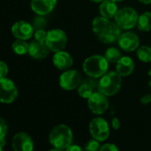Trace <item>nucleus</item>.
I'll list each match as a JSON object with an SVG mask.
<instances>
[{
    "label": "nucleus",
    "instance_id": "nucleus-1",
    "mask_svg": "<svg viewBox=\"0 0 151 151\" xmlns=\"http://www.w3.org/2000/svg\"><path fill=\"white\" fill-rule=\"evenodd\" d=\"M92 30L96 37L106 44H111L117 42L122 34V30L114 21L102 16L95 17L93 19Z\"/></svg>",
    "mask_w": 151,
    "mask_h": 151
},
{
    "label": "nucleus",
    "instance_id": "nucleus-2",
    "mask_svg": "<svg viewBox=\"0 0 151 151\" xmlns=\"http://www.w3.org/2000/svg\"><path fill=\"white\" fill-rule=\"evenodd\" d=\"M109 63L105 58L104 56L94 54L87 58H85L83 62L82 68L84 73L90 78L98 79L102 77L105 73L109 72Z\"/></svg>",
    "mask_w": 151,
    "mask_h": 151
},
{
    "label": "nucleus",
    "instance_id": "nucleus-3",
    "mask_svg": "<svg viewBox=\"0 0 151 151\" xmlns=\"http://www.w3.org/2000/svg\"><path fill=\"white\" fill-rule=\"evenodd\" d=\"M49 142L53 148L65 150L73 143L72 129L65 124L55 126L50 132Z\"/></svg>",
    "mask_w": 151,
    "mask_h": 151
},
{
    "label": "nucleus",
    "instance_id": "nucleus-4",
    "mask_svg": "<svg viewBox=\"0 0 151 151\" xmlns=\"http://www.w3.org/2000/svg\"><path fill=\"white\" fill-rule=\"evenodd\" d=\"M122 78L116 71H109L100 78L98 81V91L105 96H113L117 95L122 87Z\"/></svg>",
    "mask_w": 151,
    "mask_h": 151
},
{
    "label": "nucleus",
    "instance_id": "nucleus-5",
    "mask_svg": "<svg viewBox=\"0 0 151 151\" xmlns=\"http://www.w3.org/2000/svg\"><path fill=\"white\" fill-rule=\"evenodd\" d=\"M138 18L139 14L134 8L125 6L118 10L114 18V22L121 30L129 31L137 26Z\"/></svg>",
    "mask_w": 151,
    "mask_h": 151
},
{
    "label": "nucleus",
    "instance_id": "nucleus-6",
    "mask_svg": "<svg viewBox=\"0 0 151 151\" xmlns=\"http://www.w3.org/2000/svg\"><path fill=\"white\" fill-rule=\"evenodd\" d=\"M68 43V36L64 30L61 28H53L47 31L45 44L52 52L64 50Z\"/></svg>",
    "mask_w": 151,
    "mask_h": 151
},
{
    "label": "nucleus",
    "instance_id": "nucleus-7",
    "mask_svg": "<svg viewBox=\"0 0 151 151\" xmlns=\"http://www.w3.org/2000/svg\"><path fill=\"white\" fill-rule=\"evenodd\" d=\"M89 132L93 139L103 142L109 137V125L108 121L101 117L93 118L89 124Z\"/></svg>",
    "mask_w": 151,
    "mask_h": 151
},
{
    "label": "nucleus",
    "instance_id": "nucleus-8",
    "mask_svg": "<svg viewBox=\"0 0 151 151\" xmlns=\"http://www.w3.org/2000/svg\"><path fill=\"white\" fill-rule=\"evenodd\" d=\"M82 83V77L80 73L76 69H69L63 71L60 75V87L66 91H72L77 89Z\"/></svg>",
    "mask_w": 151,
    "mask_h": 151
},
{
    "label": "nucleus",
    "instance_id": "nucleus-9",
    "mask_svg": "<svg viewBox=\"0 0 151 151\" xmlns=\"http://www.w3.org/2000/svg\"><path fill=\"white\" fill-rule=\"evenodd\" d=\"M87 105L91 112L95 115L101 116L107 112L109 107L108 96L100 91L94 92L89 99H87Z\"/></svg>",
    "mask_w": 151,
    "mask_h": 151
},
{
    "label": "nucleus",
    "instance_id": "nucleus-10",
    "mask_svg": "<svg viewBox=\"0 0 151 151\" xmlns=\"http://www.w3.org/2000/svg\"><path fill=\"white\" fill-rule=\"evenodd\" d=\"M18 96V88L14 82L8 78L0 79V103L12 104Z\"/></svg>",
    "mask_w": 151,
    "mask_h": 151
},
{
    "label": "nucleus",
    "instance_id": "nucleus-11",
    "mask_svg": "<svg viewBox=\"0 0 151 151\" xmlns=\"http://www.w3.org/2000/svg\"><path fill=\"white\" fill-rule=\"evenodd\" d=\"M140 42L141 41L138 35L130 30L122 33L117 41L119 49L126 52L137 50V49L140 47Z\"/></svg>",
    "mask_w": 151,
    "mask_h": 151
},
{
    "label": "nucleus",
    "instance_id": "nucleus-12",
    "mask_svg": "<svg viewBox=\"0 0 151 151\" xmlns=\"http://www.w3.org/2000/svg\"><path fill=\"white\" fill-rule=\"evenodd\" d=\"M12 34L16 39L19 40H29L35 33L34 26L25 20H19L16 21L11 28Z\"/></svg>",
    "mask_w": 151,
    "mask_h": 151
},
{
    "label": "nucleus",
    "instance_id": "nucleus-13",
    "mask_svg": "<svg viewBox=\"0 0 151 151\" xmlns=\"http://www.w3.org/2000/svg\"><path fill=\"white\" fill-rule=\"evenodd\" d=\"M12 146L14 151H34V142L26 133H17L13 138Z\"/></svg>",
    "mask_w": 151,
    "mask_h": 151
},
{
    "label": "nucleus",
    "instance_id": "nucleus-14",
    "mask_svg": "<svg viewBox=\"0 0 151 151\" xmlns=\"http://www.w3.org/2000/svg\"><path fill=\"white\" fill-rule=\"evenodd\" d=\"M58 0H31V10L38 16H46L50 14L56 7Z\"/></svg>",
    "mask_w": 151,
    "mask_h": 151
},
{
    "label": "nucleus",
    "instance_id": "nucleus-15",
    "mask_svg": "<svg viewBox=\"0 0 151 151\" xmlns=\"http://www.w3.org/2000/svg\"><path fill=\"white\" fill-rule=\"evenodd\" d=\"M53 64L57 69L61 71H66L72 67L74 59L69 52L66 50H61L54 53L53 57Z\"/></svg>",
    "mask_w": 151,
    "mask_h": 151
},
{
    "label": "nucleus",
    "instance_id": "nucleus-16",
    "mask_svg": "<svg viewBox=\"0 0 151 151\" xmlns=\"http://www.w3.org/2000/svg\"><path fill=\"white\" fill-rule=\"evenodd\" d=\"M49 52L50 50L46 46L45 42H40L34 40L28 44V54L34 59H44L48 56Z\"/></svg>",
    "mask_w": 151,
    "mask_h": 151
},
{
    "label": "nucleus",
    "instance_id": "nucleus-17",
    "mask_svg": "<svg viewBox=\"0 0 151 151\" xmlns=\"http://www.w3.org/2000/svg\"><path fill=\"white\" fill-rule=\"evenodd\" d=\"M135 69V63L133 59L128 56H123L116 64V72L121 77H127L131 75Z\"/></svg>",
    "mask_w": 151,
    "mask_h": 151
},
{
    "label": "nucleus",
    "instance_id": "nucleus-18",
    "mask_svg": "<svg viewBox=\"0 0 151 151\" xmlns=\"http://www.w3.org/2000/svg\"><path fill=\"white\" fill-rule=\"evenodd\" d=\"M118 10L119 9L117 7V4L111 0H104L99 5L100 16H102L109 19H114Z\"/></svg>",
    "mask_w": 151,
    "mask_h": 151
},
{
    "label": "nucleus",
    "instance_id": "nucleus-19",
    "mask_svg": "<svg viewBox=\"0 0 151 151\" xmlns=\"http://www.w3.org/2000/svg\"><path fill=\"white\" fill-rule=\"evenodd\" d=\"M137 27L142 32H149L151 30V12L147 11L139 15Z\"/></svg>",
    "mask_w": 151,
    "mask_h": 151
},
{
    "label": "nucleus",
    "instance_id": "nucleus-20",
    "mask_svg": "<svg viewBox=\"0 0 151 151\" xmlns=\"http://www.w3.org/2000/svg\"><path fill=\"white\" fill-rule=\"evenodd\" d=\"M105 58L108 60L109 63L111 64H117L118 60L123 57L122 52L118 48L116 47H109L107 49V50L104 53Z\"/></svg>",
    "mask_w": 151,
    "mask_h": 151
},
{
    "label": "nucleus",
    "instance_id": "nucleus-21",
    "mask_svg": "<svg viewBox=\"0 0 151 151\" xmlns=\"http://www.w3.org/2000/svg\"><path fill=\"white\" fill-rule=\"evenodd\" d=\"M136 55L138 59L143 63L151 62V47L148 45L140 46L136 50Z\"/></svg>",
    "mask_w": 151,
    "mask_h": 151
},
{
    "label": "nucleus",
    "instance_id": "nucleus-22",
    "mask_svg": "<svg viewBox=\"0 0 151 151\" xmlns=\"http://www.w3.org/2000/svg\"><path fill=\"white\" fill-rule=\"evenodd\" d=\"M28 44L24 40H19L16 39V41L12 44V49L13 52L17 55H25L28 52Z\"/></svg>",
    "mask_w": 151,
    "mask_h": 151
},
{
    "label": "nucleus",
    "instance_id": "nucleus-23",
    "mask_svg": "<svg viewBox=\"0 0 151 151\" xmlns=\"http://www.w3.org/2000/svg\"><path fill=\"white\" fill-rule=\"evenodd\" d=\"M77 89L78 96L86 100L89 99L90 96L94 93L93 88L92 84H90L89 82H82Z\"/></svg>",
    "mask_w": 151,
    "mask_h": 151
},
{
    "label": "nucleus",
    "instance_id": "nucleus-24",
    "mask_svg": "<svg viewBox=\"0 0 151 151\" xmlns=\"http://www.w3.org/2000/svg\"><path fill=\"white\" fill-rule=\"evenodd\" d=\"M8 132V126L6 121L0 118V144L2 146L5 145V136Z\"/></svg>",
    "mask_w": 151,
    "mask_h": 151
},
{
    "label": "nucleus",
    "instance_id": "nucleus-25",
    "mask_svg": "<svg viewBox=\"0 0 151 151\" xmlns=\"http://www.w3.org/2000/svg\"><path fill=\"white\" fill-rule=\"evenodd\" d=\"M101 142L92 139L90 141H88L86 142V144L85 145L84 150L85 151H100L101 149Z\"/></svg>",
    "mask_w": 151,
    "mask_h": 151
},
{
    "label": "nucleus",
    "instance_id": "nucleus-26",
    "mask_svg": "<svg viewBox=\"0 0 151 151\" xmlns=\"http://www.w3.org/2000/svg\"><path fill=\"white\" fill-rule=\"evenodd\" d=\"M47 37V31H45L44 28L42 29H36L34 33V38L36 41L40 42H45Z\"/></svg>",
    "mask_w": 151,
    "mask_h": 151
},
{
    "label": "nucleus",
    "instance_id": "nucleus-27",
    "mask_svg": "<svg viewBox=\"0 0 151 151\" xmlns=\"http://www.w3.org/2000/svg\"><path fill=\"white\" fill-rule=\"evenodd\" d=\"M43 17H44V16H38V17L35 19L33 26H34V27H35L36 30V29H42V28L44 27L46 22H45V19H44Z\"/></svg>",
    "mask_w": 151,
    "mask_h": 151
},
{
    "label": "nucleus",
    "instance_id": "nucleus-28",
    "mask_svg": "<svg viewBox=\"0 0 151 151\" xmlns=\"http://www.w3.org/2000/svg\"><path fill=\"white\" fill-rule=\"evenodd\" d=\"M100 151H119V149L117 148V145L113 143H104L103 145L101 146Z\"/></svg>",
    "mask_w": 151,
    "mask_h": 151
},
{
    "label": "nucleus",
    "instance_id": "nucleus-29",
    "mask_svg": "<svg viewBox=\"0 0 151 151\" xmlns=\"http://www.w3.org/2000/svg\"><path fill=\"white\" fill-rule=\"evenodd\" d=\"M8 65H6L5 62L4 61H0V79L2 78H6L7 74H8Z\"/></svg>",
    "mask_w": 151,
    "mask_h": 151
},
{
    "label": "nucleus",
    "instance_id": "nucleus-30",
    "mask_svg": "<svg viewBox=\"0 0 151 151\" xmlns=\"http://www.w3.org/2000/svg\"><path fill=\"white\" fill-rule=\"evenodd\" d=\"M111 127L114 130H118L121 127V122L119 120V119L117 118H113L112 121H111Z\"/></svg>",
    "mask_w": 151,
    "mask_h": 151
},
{
    "label": "nucleus",
    "instance_id": "nucleus-31",
    "mask_svg": "<svg viewBox=\"0 0 151 151\" xmlns=\"http://www.w3.org/2000/svg\"><path fill=\"white\" fill-rule=\"evenodd\" d=\"M141 103L144 105H148L151 103V95L150 94H146L141 98Z\"/></svg>",
    "mask_w": 151,
    "mask_h": 151
},
{
    "label": "nucleus",
    "instance_id": "nucleus-32",
    "mask_svg": "<svg viewBox=\"0 0 151 151\" xmlns=\"http://www.w3.org/2000/svg\"><path fill=\"white\" fill-rule=\"evenodd\" d=\"M65 151H85L84 149H82L80 146L78 145H75V144H72L70 145L68 149H66Z\"/></svg>",
    "mask_w": 151,
    "mask_h": 151
},
{
    "label": "nucleus",
    "instance_id": "nucleus-33",
    "mask_svg": "<svg viewBox=\"0 0 151 151\" xmlns=\"http://www.w3.org/2000/svg\"><path fill=\"white\" fill-rule=\"evenodd\" d=\"M139 2L144 4H151V0H139Z\"/></svg>",
    "mask_w": 151,
    "mask_h": 151
},
{
    "label": "nucleus",
    "instance_id": "nucleus-34",
    "mask_svg": "<svg viewBox=\"0 0 151 151\" xmlns=\"http://www.w3.org/2000/svg\"><path fill=\"white\" fill-rule=\"evenodd\" d=\"M91 2H93V3H96V4H101L102 1H104V0H90Z\"/></svg>",
    "mask_w": 151,
    "mask_h": 151
},
{
    "label": "nucleus",
    "instance_id": "nucleus-35",
    "mask_svg": "<svg viewBox=\"0 0 151 151\" xmlns=\"http://www.w3.org/2000/svg\"><path fill=\"white\" fill-rule=\"evenodd\" d=\"M49 151H65L63 150H60V149H57V148H53L52 150H50Z\"/></svg>",
    "mask_w": 151,
    "mask_h": 151
},
{
    "label": "nucleus",
    "instance_id": "nucleus-36",
    "mask_svg": "<svg viewBox=\"0 0 151 151\" xmlns=\"http://www.w3.org/2000/svg\"><path fill=\"white\" fill-rule=\"evenodd\" d=\"M111 1H113V2H115V3H120V2H122V1H124V0H111Z\"/></svg>",
    "mask_w": 151,
    "mask_h": 151
},
{
    "label": "nucleus",
    "instance_id": "nucleus-37",
    "mask_svg": "<svg viewBox=\"0 0 151 151\" xmlns=\"http://www.w3.org/2000/svg\"><path fill=\"white\" fill-rule=\"evenodd\" d=\"M149 88H150V89L151 90V78L150 80V81H149Z\"/></svg>",
    "mask_w": 151,
    "mask_h": 151
},
{
    "label": "nucleus",
    "instance_id": "nucleus-38",
    "mask_svg": "<svg viewBox=\"0 0 151 151\" xmlns=\"http://www.w3.org/2000/svg\"><path fill=\"white\" fill-rule=\"evenodd\" d=\"M3 148H4V146H2V145L0 144V151H3Z\"/></svg>",
    "mask_w": 151,
    "mask_h": 151
},
{
    "label": "nucleus",
    "instance_id": "nucleus-39",
    "mask_svg": "<svg viewBox=\"0 0 151 151\" xmlns=\"http://www.w3.org/2000/svg\"><path fill=\"white\" fill-rule=\"evenodd\" d=\"M149 75H150V77H151V69H150V72H149Z\"/></svg>",
    "mask_w": 151,
    "mask_h": 151
}]
</instances>
